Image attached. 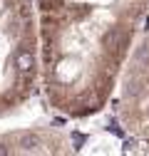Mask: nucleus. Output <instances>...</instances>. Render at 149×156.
<instances>
[{
  "mask_svg": "<svg viewBox=\"0 0 149 156\" xmlns=\"http://www.w3.org/2000/svg\"><path fill=\"white\" fill-rule=\"evenodd\" d=\"M149 0H37L47 99L72 116L104 107Z\"/></svg>",
  "mask_w": 149,
  "mask_h": 156,
  "instance_id": "nucleus-1",
  "label": "nucleus"
},
{
  "mask_svg": "<svg viewBox=\"0 0 149 156\" xmlns=\"http://www.w3.org/2000/svg\"><path fill=\"white\" fill-rule=\"evenodd\" d=\"M122 116L127 129L149 136V35L129 57L124 74Z\"/></svg>",
  "mask_w": 149,
  "mask_h": 156,
  "instance_id": "nucleus-2",
  "label": "nucleus"
}]
</instances>
